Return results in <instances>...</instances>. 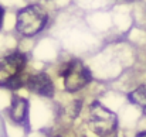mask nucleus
<instances>
[{"instance_id":"1","label":"nucleus","mask_w":146,"mask_h":137,"mask_svg":"<svg viewBox=\"0 0 146 137\" xmlns=\"http://www.w3.org/2000/svg\"><path fill=\"white\" fill-rule=\"evenodd\" d=\"M47 23V13L37 4L27 6L17 13V31L26 37L40 33Z\"/></svg>"},{"instance_id":"2","label":"nucleus","mask_w":146,"mask_h":137,"mask_svg":"<svg viewBox=\"0 0 146 137\" xmlns=\"http://www.w3.org/2000/svg\"><path fill=\"white\" fill-rule=\"evenodd\" d=\"M90 123L91 129L99 134V136H106L115 132L118 126V119L116 115L112 113L109 109L99 105V102H94L90 107Z\"/></svg>"},{"instance_id":"3","label":"nucleus","mask_w":146,"mask_h":137,"mask_svg":"<svg viewBox=\"0 0 146 137\" xmlns=\"http://www.w3.org/2000/svg\"><path fill=\"white\" fill-rule=\"evenodd\" d=\"M64 76V85L68 92H77L84 88L87 84L91 82V72L90 69L80 61H71L64 65L61 71Z\"/></svg>"},{"instance_id":"4","label":"nucleus","mask_w":146,"mask_h":137,"mask_svg":"<svg viewBox=\"0 0 146 137\" xmlns=\"http://www.w3.org/2000/svg\"><path fill=\"white\" fill-rule=\"evenodd\" d=\"M26 64H27L26 55L19 51H14V52L0 57V72L6 74L7 76L20 74L24 69Z\"/></svg>"},{"instance_id":"5","label":"nucleus","mask_w":146,"mask_h":137,"mask_svg":"<svg viewBox=\"0 0 146 137\" xmlns=\"http://www.w3.org/2000/svg\"><path fill=\"white\" fill-rule=\"evenodd\" d=\"M27 86L30 91L43 95V96H47V97H51L54 95V85L47 74H37V75L29 76Z\"/></svg>"},{"instance_id":"6","label":"nucleus","mask_w":146,"mask_h":137,"mask_svg":"<svg viewBox=\"0 0 146 137\" xmlns=\"http://www.w3.org/2000/svg\"><path fill=\"white\" fill-rule=\"evenodd\" d=\"M27 109H29V102L20 96H13L11 99V119L17 123L24 122L27 116Z\"/></svg>"},{"instance_id":"7","label":"nucleus","mask_w":146,"mask_h":137,"mask_svg":"<svg viewBox=\"0 0 146 137\" xmlns=\"http://www.w3.org/2000/svg\"><path fill=\"white\" fill-rule=\"evenodd\" d=\"M27 81H29V78L24 76V75L20 72V74L10 75V76H7L6 79L0 81V86H4V88H7V89L14 91V89H20L21 86L27 85Z\"/></svg>"},{"instance_id":"8","label":"nucleus","mask_w":146,"mask_h":137,"mask_svg":"<svg viewBox=\"0 0 146 137\" xmlns=\"http://www.w3.org/2000/svg\"><path fill=\"white\" fill-rule=\"evenodd\" d=\"M128 99L132 103L141 106L143 109V112L146 113V85H142V86L136 88L133 92H131L128 95Z\"/></svg>"},{"instance_id":"9","label":"nucleus","mask_w":146,"mask_h":137,"mask_svg":"<svg viewBox=\"0 0 146 137\" xmlns=\"http://www.w3.org/2000/svg\"><path fill=\"white\" fill-rule=\"evenodd\" d=\"M81 106H82V102H81V100L72 102L71 106H70V109H68V115H70L71 117H77L78 113H80V110H81Z\"/></svg>"},{"instance_id":"10","label":"nucleus","mask_w":146,"mask_h":137,"mask_svg":"<svg viewBox=\"0 0 146 137\" xmlns=\"http://www.w3.org/2000/svg\"><path fill=\"white\" fill-rule=\"evenodd\" d=\"M3 17H4V9L0 7V28H1V23H3Z\"/></svg>"},{"instance_id":"11","label":"nucleus","mask_w":146,"mask_h":137,"mask_svg":"<svg viewBox=\"0 0 146 137\" xmlns=\"http://www.w3.org/2000/svg\"><path fill=\"white\" fill-rule=\"evenodd\" d=\"M138 137H146V132H143V133H141V134H138Z\"/></svg>"},{"instance_id":"12","label":"nucleus","mask_w":146,"mask_h":137,"mask_svg":"<svg viewBox=\"0 0 146 137\" xmlns=\"http://www.w3.org/2000/svg\"><path fill=\"white\" fill-rule=\"evenodd\" d=\"M123 1H135V0H123Z\"/></svg>"}]
</instances>
